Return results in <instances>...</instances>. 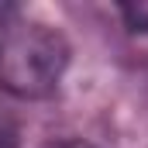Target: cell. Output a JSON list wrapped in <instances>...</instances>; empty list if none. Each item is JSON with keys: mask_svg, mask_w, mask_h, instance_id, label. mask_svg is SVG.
Listing matches in <instances>:
<instances>
[{"mask_svg": "<svg viewBox=\"0 0 148 148\" xmlns=\"http://www.w3.org/2000/svg\"><path fill=\"white\" fill-rule=\"evenodd\" d=\"M7 10H10V3H0V21L7 17Z\"/></svg>", "mask_w": 148, "mask_h": 148, "instance_id": "cell-5", "label": "cell"}, {"mask_svg": "<svg viewBox=\"0 0 148 148\" xmlns=\"http://www.w3.org/2000/svg\"><path fill=\"white\" fill-rule=\"evenodd\" d=\"M121 14H124V21H127L131 31H148V0H141V3H124Z\"/></svg>", "mask_w": 148, "mask_h": 148, "instance_id": "cell-2", "label": "cell"}, {"mask_svg": "<svg viewBox=\"0 0 148 148\" xmlns=\"http://www.w3.org/2000/svg\"><path fill=\"white\" fill-rule=\"evenodd\" d=\"M69 69V41L52 24L10 7L0 21V86L21 100H45Z\"/></svg>", "mask_w": 148, "mask_h": 148, "instance_id": "cell-1", "label": "cell"}, {"mask_svg": "<svg viewBox=\"0 0 148 148\" xmlns=\"http://www.w3.org/2000/svg\"><path fill=\"white\" fill-rule=\"evenodd\" d=\"M41 148H93L90 141H76V138H66V141H48Z\"/></svg>", "mask_w": 148, "mask_h": 148, "instance_id": "cell-4", "label": "cell"}, {"mask_svg": "<svg viewBox=\"0 0 148 148\" xmlns=\"http://www.w3.org/2000/svg\"><path fill=\"white\" fill-rule=\"evenodd\" d=\"M0 148H17V124L7 107H0Z\"/></svg>", "mask_w": 148, "mask_h": 148, "instance_id": "cell-3", "label": "cell"}]
</instances>
